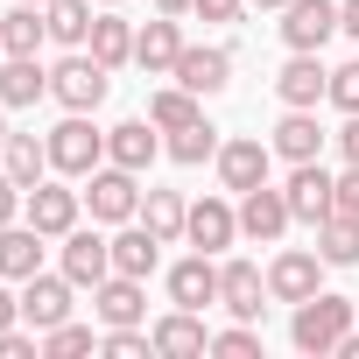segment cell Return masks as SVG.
<instances>
[{"label":"cell","mask_w":359,"mask_h":359,"mask_svg":"<svg viewBox=\"0 0 359 359\" xmlns=\"http://www.w3.org/2000/svg\"><path fill=\"white\" fill-rule=\"evenodd\" d=\"M331 141H338V155H345V162H359V113H345V127H338Z\"/></svg>","instance_id":"obj_42"},{"label":"cell","mask_w":359,"mask_h":359,"mask_svg":"<svg viewBox=\"0 0 359 359\" xmlns=\"http://www.w3.org/2000/svg\"><path fill=\"white\" fill-rule=\"evenodd\" d=\"M36 8H50V0H36Z\"/></svg>","instance_id":"obj_50"},{"label":"cell","mask_w":359,"mask_h":359,"mask_svg":"<svg viewBox=\"0 0 359 359\" xmlns=\"http://www.w3.org/2000/svg\"><path fill=\"white\" fill-rule=\"evenodd\" d=\"M169 303H184V310H205V303H219V261H212V254L176 261V268H169Z\"/></svg>","instance_id":"obj_23"},{"label":"cell","mask_w":359,"mask_h":359,"mask_svg":"<svg viewBox=\"0 0 359 359\" xmlns=\"http://www.w3.org/2000/svg\"><path fill=\"white\" fill-rule=\"evenodd\" d=\"M43 15H50V43H64V50H85L92 43V22H99L92 0H50Z\"/></svg>","instance_id":"obj_31"},{"label":"cell","mask_w":359,"mask_h":359,"mask_svg":"<svg viewBox=\"0 0 359 359\" xmlns=\"http://www.w3.org/2000/svg\"><path fill=\"white\" fill-rule=\"evenodd\" d=\"M22 317V289H8V275H0V331H8Z\"/></svg>","instance_id":"obj_43"},{"label":"cell","mask_w":359,"mask_h":359,"mask_svg":"<svg viewBox=\"0 0 359 359\" xmlns=\"http://www.w3.org/2000/svg\"><path fill=\"white\" fill-rule=\"evenodd\" d=\"M141 226L162 240V247H176V240H184V226H191V205L184 198H176V191H141Z\"/></svg>","instance_id":"obj_27"},{"label":"cell","mask_w":359,"mask_h":359,"mask_svg":"<svg viewBox=\"0 0 359 359\" xmlns=\"http://www.w3.org/2000/svg\"><path fill=\"white\" fill-rule=\"evenodd\" d=\"M99 352H106V359H148V352H155V338H148L141 324H106Z\"/></svg>","instance_id":"obj_35"},{"label":"cell","mask_w":359,"mask_h":359,"mask_svg":"<svg viewBox=\"0 0 359 359\" xmlns=\"http://www.w3.org/2000/svg\"><path fill=\"white\" fill-rule=\"evenodd\" d=\"M155 15H176V22H184V15H191V0H155Z\"/></svg>","instance_id":"obj_45"},{"label":"cell","mask_w":359,"mask_h":359,"mask_svg":"<svg viewBox=\"0 0 359 359\" xmlns=\"http://www.w3.org/2000/svg\"><path fill=\"white\" fill-rule=\"evenodd\" d=\"M338 29H345V36L359 43V0H338Z\"/></svg>","instance_id":"obj_44"},{"label":"cell","mask_w":359,"mask_h":359,"mask_svg":"<svg viewBox=\"0 0 359 359\" xmlns=\"http://www.w3.org/2000/svg\"><path fill=\"white\" fill-rule=\"evenodd\" d=\"M78 212H85V191H71V176H43V184L22 198V219H29L43 240H64V233L78 226Z\"/></svg>","instance_id":"obj_5"},{"label":"cell","mask_w":359,"mask_h":359,"mask_svg":"<svg viewBox=\"0 0 359 359\" xmlns=\"http://www.w3.org/2000/svg\"><path fill=\"white\" fill-rule=\"evenodd\" d=\"M338 36V0H289L282 8V43L289 50H324Z\"/></svg>","instance_id":"obj_15"},{"label":"cell","mask_w":359,"mask_h":359,"mask_svg":"<svg viewBox=\"0 0 359 359\" xmlns=\"http://www.w3.org/2000/svg\"><path fill=\"white\" fill-rule=\"evenodd\" d=\"M359 324V303L352 296H331V289H317V296H303L296 303V317H289V345L296 352H310V359H331L338 352V338Z\"/></svg>","instance_id":"obj_1"},{"label":"cell","mask_w":359,"mask_h":359,"mask_svg":"<svg viewBox=\"0 0 359 359\" xmlns=\"http://www.w3.org/2000/svg\"><path fill=\"white\" fill-rule=\"evenodd\" d=\"M331 184H338V176L324 169V155H317V162H289V184H282V198H289V212H296L303 226H324V219L338 212Z\"/></svg>","instance_id":"obj_9"},{"label":"cell","mask_w":359,"mask_h":359,"mask_svg":"<svg viewBox=\"0 0 359 359\" xmlns=\"http://www.w3.org/2000/svg\"><path fill=\"white\" fill-rule=\"evenodd\" d=\"M324 289V254L317 247H282L275 261H268V303H303V296H317Z\"/></svg>","instance_id":"obj_6"},{"label":"cell","mask_w":359,"mask_h":359,"mask_svg":"<svg viewBox=\"0 0 359 359\" xmlns=\"http://www.w3.org/2000/svg\"><path fill=\"white\" fill-rule=\"evenodd\" d=\"M275 99H282V106H324V99H331L324 50H289V64L275 71Z\"/></svg>","instance_id":"obj_10"},{"label":"cell","mask_w":359,"mask_h":359,"mask_svg":"<svg viewBox=\"0 0 359 359\" xmlns=\"http://www.w3.org/2000/svg\"><path fill=\"white\" fill-rule=\"evenodd\" d=\"M191 15H205V22H240L247 0H191Z\"/></svg>","instance_id":"obj_41"},{"label":"cell","mask_w":359,"mask_h":359,"mask_svg":"<svg viewBox=\"0 0 359 359\" xmlns=\"http://www.w3.org/2000/svg\"><path fill=\"white\" fill-rule=\"evenodd\" d=\"M36 99H50V64H36V57H8V64H0V106L22 113V106H36Z\"/></svg>","instance_id":"obj_25"},{"label":"cell","mask_w":359,"mask_h":359,"mask_svg":"<svg viewBox=\"0 0 359 359\" xmlns=\"http://www.w3.org/2000/svg\"><path fill=\"white\" fill-rule=\"evenodd\" d=\"M176 57H184V29H176V15H162V22L134 29V64H141L148 78H169V71H176Z\"/></svg>","instance_id":"obj_21"},{"label":"cell","mask_w":359,"mask_h":359,"mask_svg":"<svg viewBox=\"0 0 359 359\" xmlns=\"http://www.w3.org/2000/svg\"><path fill=\"white\" fill-rule=\"evenodd\" d=\"M247 8H261V15H268V8H289V0H247Z\"/></svg>","instance_id":"obj_46"},{"label":"cell","mask_w":359,"mask_h":359,"mask_svg":"<svg viewBox=\"0 0 359 359\" xmlns=\"http://www.w3.org/2000/svg\"><path fill=\"white\" fill-rule=\"evenodd\" d=\"M289 226H296V212H289V198H282L275 184H254V191H240V233H247V240L275 247Z\"/></svg>","instance_id":"obj_13"},{"label":"cell","mask_w":359,"mask_h":359,"mask_svg":"<svg viewBox=\"0 0 359 359\" xmlns=\"http://www.w3.org/2000/svg\"><path fill=\"white\" fill-rule=\"evenodd\" d=\"M148 338H155V352H162V359H205V352H212L205 317H198V310H184V303H176L169 317H155V324H148Z\"/></svg>","instance_id":"obj_14"},{"label":"cell","mask_w":359,"mask_h":359,"mask_svg":"<svg viewBox=\"0 0 359 359\" xmlns=\"http://www.w3.org/2000/svg\"><path fill=\"white\" fill-rule=\"evenodd\" d=\"M212 352H226V359H254V352H261V331L240 317L233 331H212Z\"/></svg>","instance_id":"obj_36"},{"label":"cell","mask_w":359,"mask_h":359,"mask_svg":"<svg viewBox=\"0 0 359 359\" xmlns=\"http://www.w3.org/2000/svg\"><path fill=\"white\" fill-rule=\"evenodd\" d=\"M219 148H226V141H219V127H212V120H191V127H176V134L162 141V155H169V162H184V169L219 162Z\"/></svg>","instance_id":"obj_29"},{"label":"cell","mask_w":359,"mask_h":359,"mask_svg":"<svg viewBox=\"0 0 359 359\" xmlns=\"http://www.w3.org/2000/svg\"><path fill=\"white\" fill-rule=\"evenodd\" d=\"M0 43H8V57H36L50 43V15L36 8V0H22L15 15H0Z\"/></svg>","instance_id":"obj_28"},{"label":"cell","mask_w":359,"mask_h":359,"mask_svg":"<svg viewBox=\"0 0 359 359\" xmlns=\"http://www.w3.org/2000/svg\"><path fill=\"white\" fill-rule=\"evenodd\" d=\"M0 64H8V43H0Z\"/></svg>","instance_id":"obj_48"},{"label":"cell","mask_w":359,"mask_h":359,"mask_svg":"<svg viewBox=\"0 0 359 359\" xmlns=\"http://www.w3.org/2000/svg\"><path fill=\"white\" fill-rule=\"evenodd\" d=\"M219 303H226L233 317L261 324V310H268V275H261L254 261H219Z\"/></svg>","instance_id":"obj_18"},{"label":"cell","mask_w":359,"mask_h":359,"mask_svg":"<svg viewBox=\"0 0 359 359\" xmlns=\"http://www.w3.org/2000/svg\"><path fill=\"white\" fill-rule=\"evenodd\" d=\"M184 92H198V99H219L226 85H233V50H219V43H184V57H176V71H169Z\"/></svg>","instance_id":"obj_12"},{"label":"cell","mask_w":359,"mask_h":359,"mask_svg":"<svg viewBox=\"0 0 359 359\" xmlns=\"http://www.w3.org/2000/svg\"><path fill=\"white\" fill-rule=\"evenodd\" d=\"M331 106H338V113H359V57L331 71Z\"/></svg>","instance_id":"obj_37"},{"label":"cell","mask_w":359,"mask_h":359,"mask_svg":"<svg viewBox=\"0 0 359 359\" xmlns=\"http://www.w3.org/2000/svg\"><path fill=\"white\" fill-rule=\"evenodd\" d=\"M324 127H317V106H289L282 120H275V134H268V148L282 155V162H317L324 155Z\"/></svg>","instance_id":"obj_16"},{"label":"cell","mask_w":359,"mask_h":359,"mask_svg":"<svg viewBox=\"0 0 359 359\" xmlns=\"http://www.w3.org/2000/svg\"><path fill=\"white\" fill-rule=\"evenodd\" d=\"M148 120H155L162 134H176V127L205 120V106H198V92H184V85H162V92H148Z\"/></svg>","instance_id":"obj_33"},{"label":"cell","mask_w":359,"mask_h":359,"mask_svg":"<svg viewBox=\"0 0 359 359\" xmlns=\"http://www.w3.org/2000/svg\"><path fill=\"white\" fill-rule=\"evenodd\" d=\"M99 162H106V134L92 127V113H64V120L50 127V169L71 176V184H85Z\"/></svg>","instance_id":"obj_3"},{"label":"cell","mask_w":359,"mask_h":359,"mask_svg":"<svg viewBox=\"0 0 359 359\" xmlns=\"http://www.w3.org/2000/svg\"><path fill=\"white\" fill-rule=\"evenodd\" d=\"M106 92H113V71H106L92 50H64V57L50 64V99H57L64 113H99Z\"/></svg>","instance_id":"obj_2"},{"label":"cell","mask_w":359,"mask_h":359,"mask_svg":"<svg viewBox=\"0 0 359 359\" xmlns=\"http://www.w3.org/2000/svg\"><path fill=\"white\" fill-rule=\"evenodd\" d=\"M0 359H43V331L29 338V331H15V324H8V331H0Z\"/></svg>","instance_id":"obj_38"},{"label":"cell","mask_w":359,"mask_h":359,"mask_svg":"<svg viewBox=\"0 0 359 359\" xmlns=\"http://www.w3.org/2000/svg\"><path fill=\"white\" fill-rule=\"evenodd\" d=\"M155 155H162V127H155V120H120V127H106V162L148 176Z\"/></svg>","instance_id":"obj_17"},{"label":"cell","mask_w":359,"mask_h":359,"mask_svg":"<svg viewBox=\"0 0 359 359\" xmlns=\"http://www.w3.org/2000/svg\"><path fill=\"white\" fill-rule=\"evenodd\" d=\"M85 50H92V57H99L106 71H120V64H134V29H127V22H120L113 8H106V15L92 22V43H85Z\"/></svg>","instance_id":"obj_32"},{"label":"cell","mask_w":359,"mask_h":359,"mask_svg":"<svg viewBox=\"0 0 359 359\" xmlns=\"http://www.w3.org/2000/svg\"><path fill=\"white\" fill-rule=\"evenodd\" d=\"M184 240H191L198 254H226V247L240 240V212H233L226 198H198V205H191V226H184Z\"/></svg>","instance_id":"obj_19"},{"label":"cell","mask_w":359,"mask_h":359,"mask_svg":"<svg viewBox=\"0 0 359 359\" xmlns=\"http://www.w3.org/2000/svg\"><path fill=\"white\" fill-rule=\"evenodd\" d=\"M99 8H120V0H99Z\"/></svg>","instance_id":"obj_49"},{"label":"cell","mask_w":359,"mask_h":359,"mask_svg":"<svg viewBox=\"0 0 359 359\" xmlns=\"http://www.w3.org/2000/svg\"><path fill=\"white\" fill-rule=\"evenodd\" d=\"M22 198H29V191L15 184L8 169H0V226H15V219H22Z\"/></svg>","instance_id":"obj_40"},{"label":"cell","mask_w":359,"mask_h":359,"mask_svg":"<svg viewBox=\"0 0 359 359\" xmlns=\"http://www.w3.org/2000/svg\"><path fill=\"white\" fill-rule=\"evenodd\" d=\"M71 310H78V282H71L64 268H57V275H29V282H22V324H29V331H57Z\"/></svg>","instance_id":"obj_8"},{"label":"cell","mask_w":359,"mask_h":359,"mask_svg":"<svg viewBox=\"0 0 359 359\" xmlns=\"http://www.w3.org/2000/svg\"><path fill=\"white\" fill-rule=\"evenodd\" d=\"M57 268L78 282V289H99L106 275H113V240L99 233V219L92 226H71L64 233V254H57Z\"/></svg>","instance_id":"obj_7"},{"label":"cell","mask_w":359,"mask_h":359,"mask_svg":"<svg viewBox=\"0 0 359 359\" xmlns=\"http://www.w3.org/2000/svg\"><path fill=\"white\" fill-rule=\"evenodd\" d=\"M43 233L29 226V219H15V226H0V275L8 282H29V275H43Z\"/></svg>","instance_id":"obj_22"},{"label":"cell","mask_w":359,"mask_h":359,"mask_svg":"<svg viewBox=\"0 0 359 359\" xmlns=\"http://www.w3.org/2000/svg\"><path fill=\"white\" fill-rule=\"evenodd\" d=\"M155 261H162V240L141 226V219H127L120 233H113V275H155Z\"/></svg>","instance_id":"obj_26"},{"label":"cell","mask_w":359,"mask_h":359,"mask_svg":"<svg viewBox=\"0 0 359 359\" xmlns=\"http://www.w3.org/2000/svg\"><path fill=\"white\" fill-rule=\"evenodd\" d=\"M92 310H99V324H141L148 317V282L141 275H106L92 289Z\"/></svg>","instance_id":"obj_20"},{"label":"cell","mask_w":359,"mask_h":359,"mask_svg":"<svg viewBox=\"0 0 359 359\" xmlns=\"http://www.w3.org/2000/svg\"><path fill=\"white\" fill-rule=\"evenodd\" d=\"M317 254H324V268H359V219L352 212H331L317 226Z\"/></svg>","instance_id":"obj_30"},{"label":"cell","mask_w":359,"mask_h":359,"mask_svg":"<svg viewBox=\"0 0 359 359\" xmlns=\"http://www.w3.org/2000/svg\"><path fill=\"white\" fill-rule=\"evenodd\" d=\"M99 338H92V324H57V331H43V359H78V352H92Z\"/></svg>","instance_id":"obj_34"},{"label":"cell","mask_w":359,"mask_h":359,"mask_svg":"<svg viewBox=\"0 0 359 359\" xmlns=\"http://www.w3.org/2000/svg\"><path fill=\"white\" fill-rule=\"evenodd\" d=\"M8 134H15V127H8V106H0V148H8Z\"/></svg>","instance_id":"obj_47"},{"label":"cell","mask_w":359,"mask_h":359,"mask_svg":"<svg viewBox=\"0 0 359 359\" xmlns=\"http://www.w3.org/2000/svg\"><path fill=\"white\" fill-rule=\"evenodd\" d=\"M268 169H275V148L261 141V134H233L226 148H219V184L240 198V191H254V184H268Z\"/></svg>","instance_id":"obj_11"},{"label":"cell","mask_w":359,"mask_h":359,"mask_svg":"<svg viewBox=\"0 0 359 359\" xmlns=\"http://www.w3.org/2000/svg\"><path fill=\"white\" fill-rule=\"evenodd\" d=\"M85 212H92L99 226H127V219H141V176L120 169V162H99V169L85 176Z\"/></svg>","instance_id":"obj_4"},{"label":"cell","mask_w":359,"mask_h":359,"mask_svg":"<svg viewBox=\"0 0 359 359\" xmlns=\"http://www.w3.org/2000/svg\"><path fill=\"white\" fill-rule=\"evenodd\" d=\"M331 198H338V212H352V219H359V162H345V176L331 184Z\"/></svg>","instance_id":"obj_39"},{"label":"cell","mask_w":359,"mask_h":359,"mask_svg":"<svg viewBox=\"0 0 359 359\" xmlns=\"http://www.w3.org/2000/svg\"><path fill=\"white\" fill-rule=\"evenodd\" d=\"M0 169H8L22 191H36L43 176H57V169H50V134H8V148H0Z\"/></svg>","instance_id":"obj_24"}]
</instances>
